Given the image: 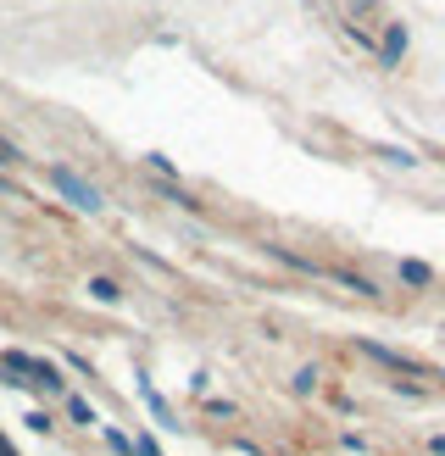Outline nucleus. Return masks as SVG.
<instances>
[{"mask_svg": "<svg viewBox=\"0 0 445 456\" xmlns=\"http://www.w3.org/2000/svg\"><path fill=\"white\" fill-rule=\"evenodd\" d=\"M51 184H56L67 200H73L78 212H101V190H95V184H84L73 167H51Z\"/></svg>", "mask_w": 445, "mask_h": 456, "instance_id": "obj_1", "label": "nucleus"}, {"mask_svg": "<svg viewBox=\"0 0 445 456\" xmlns=\"http://www.w3.org/2000/svg\"><path fill=\"white\" fill-rule=\"evenodd\" d=\"M362 351H368L373 362H384V368H395V373H423V362L400 356V351H384V346H373V339H362Z\"/></svg>", "mask_w": 445, "mask_h": 456, "instance_id": "obj_2", "label": "nucleus"}, {"mask_svg": "<svg viewBox=\"0 0 445 456\" xmlns=\"http://www.w3.org/2000/svg\"><path fill=\"white\" fill-rule=\"evenodd\" d=\"M89 295H95L101 306H117V295H123V289L111 284V279H89Z\"/></svg>", "mask_w": 445, "mask_h": 456, "instance_id": "obj_3", "label": "nucleus"}, {"mask_svg": "<svg viewBox=\"0 0 445 456\" xmlns=\"http://www.w3.org/2000/svg\"><path fill=\"white\" fill-rule=\"evenodd\" d=\"M400 279H407V284H429V267H423V262H400Z\"/></svg>", "mask_w": 445, "mask_h": 456, "instance_id": "obj_4", "label": "nucleus"}]
</instances>
